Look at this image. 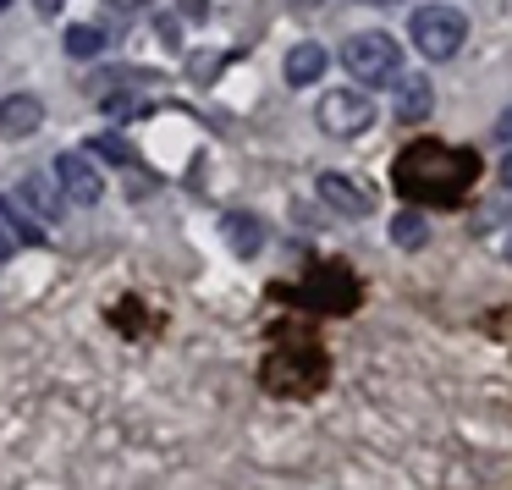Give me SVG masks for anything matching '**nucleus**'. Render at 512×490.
Instances as JSON below:
<instances>
[{
	"label": "nucleus",
	"instance_id": "nucleus-1",
	"mask_svg": "<svg viewBox=\"0 0 512 490\" xmlns=\"http://www.w3.org/2000/svg\"><path fill=\"white\" fill-rule=\"evenodd\" d=\"M342 67L353 83L364 89H391L402 72V45L386 34V28H364V34H347L342 45Z\"/></svg>",
	"mask_w": 512,
	"mask_h": 490
},
{
	"label": "nucleus",
	"instance_id": "nucleus-2",
	"mask_svg": "<svg viewBox=\"0 0 512 490\" xmlns=\"http://www.w3.org/2000/svg\"><path fill=\"white\" fill-rule=\"evenodd\" d=\"M408 39L424 61H452L468 39V17L457 6H446V0H430V6H419L408 17Z\"/></svg>",
	"mask_w": 512,
	"mask_h": 490
},
{
	"label": "nucleus",
	"instance_id": "nucleus-3",
	"mask_svg": "<svg viewBox=\"0 0 512 490\" xmlns=\"http://www.w3.org/2000/svg\"><path fill=\"white\" fill-rule=\"evenodd\" d=\"M314 122H320L325 138H342V144L347 138H364L375 127V100L364 89H331L314 105Z\"/></svg>",
	"mask_w": 512,
	"mask_h": 490
},
{
	"label": "nucleus",
	"instance_id": "nucleus-4",
	"mask_svg": "<svg viewBox=\"0 0 512 490\" xmlns=\"http://www.w3.org/2000/svg\"><path fill=\"white\" fill-rule=\"evenodd\" d=\"M50 177H56V188L67 193L72 204H83V210L105 199V177L94 171V160L83 155V149H61V155L50 160Z\"/></svg>",
	"mask_w": 512,
	"mask_h": 490
},
{
	"label": "nucleus",
	"instance_id": "nucleus-5",
	"mask_svg": "<svg viewBox=\"0 0 512 490\" xmlns=\"http://www.w3.org/2000/svg\"><path fill=\"white\" fill-rule=\"evenodd\" d=\"M6 199H12L28 221H39V226H56L61 215H67V193L56 188V177H50V171H28V177L6 193Z\"/></svg>",
	"mask_w": 512,
	"mask_h": 490
},
{
	"label": "nucleus",
	"instance_id": "nucleus-6",
	"mask_svg": "<svg viewBox=\"0 0 512 490\" xmlns=\"http://www.w3.org/2000/svg\"><path fill=\"white\" fill-rule=\"evenodd\" d=\"M314 193H320V199L331 204L336 215H347V221H364V215H375V193H369L364 182L342 177V171H320V177H314Z\"/></svg>",
	"mask_w": 512,
	"mask_h": 490
},
{
	"label": "nucleus",
	"instance_id": "nucleus-7",
	"mask_svg": "<svg viewBox=\"0 0 512 490\" xmlns=\"http://www.w3.org/2000/svg\"><path fill=\"white\" fill-rule=\"evenodd\" d=\"M45 127V100L39 94H6L0 100V138H34Z\"/></svg>",
	"mask_w": 512,
	"mask_h": 490
},
{
	"label": "nucleus",
	"instance_id": "nucleus-8",
	"mask_svg": "<svg viewBox=\"0 0 512 490\" xmlns=\"http://www.w3.org/2000/svg\"><path fill=\"white\" fill-rule=\"evenodd\" d=\"M397 122H408V127H419V122H430V111H435V83L430 78H419V72H397Z\"/></svg>",
	"mask_w": 512,
	"mask_h": 490
},
{
	"label": "nucleus",
	"instance_id": "nucleus-9",
	"mask_svg": "<svg viewBox=\"0 0 512 490\" xmlns=\"http://www.w3.org/2000/svg\"><path fill=\"white\" fill-rule=\"evenodd\" d=\"M39 243H45V226L28 221L12 199H0V259L17 254V248H39Z\"/></svg>",
	"mask_w": 512,
	"mask_h": 490
},
{
	"label": "nucleus",
	"instance_id": "nucleus-10",
	"mask_svg": "<svg viewBox=\"0 0 512 490\" xmlns=\"http://www.w3.org/2000/svg\"><path fill=\"white\" fill-rule=\"evenodd\" d=\"M325 67H331V56H325V45H314V39H303V45L287 50V61H281V72H287L292 89H309V83L325 78Z\"/></svg>",
	"mask_w": 512,
	"mask_h": 490
},
{
	"label": "nucleus",
	"instance_id": "nucleus-11",
	"mask_svg": "<svg viewBox=\"0 0 512 490\" xmlns=\"http://www.w3.org/2000/svg\"><path fill=\"white\" fill-rule=\"evenodd\" d=\"M221 237H226V248H232L237 259H254L259 248H265V226H259V215H248V210L221 215Z\"/></svg>",
	"mask_w": 512,
	"mask_h": 490
},
{
	"label": "nucleus",
	"instance_id": "nucleus-12",
	"mask_svg": "<svg viewBox=\"0 0 512 490\" xmlns=\"http://www.w3.org/2000/svg\"><path fill=\"white\" fill-rule=\"evenodd\" d=\"M83 155H89V160H105V166H116V171H133V166H138V149L127 144L122 133H94Z\"/></svg>",
	"mask_w": 512,
	"mask_h": 490
},
{
	"label": "nucleus",
	"instance_id": "nucleus-13",
	"mask_svg": "<svg viewBox=\"0 0 512 490\" xmlns=\"http://www.w3.org/2000/svg\"><path fill=\"white\" fill-rule=\"evenodd\" d=\"M105 50H111L105 28H94V23H72V28H67V56L94 61V56H105Z\"/></svg>",
	"mask_w": 512,
	"mask_h": 490
},
{
	"label": "nucleus",
	"instance_id": "nucleus-14",
	"mask_svg": "<svg viewBox=\"0 0 512 490\" xmlns=\"http://www.w3.org/2000/svg\"><path fill=\"white\" fill-rule=\"evenodd\" d=\"M424 237H430V221H424V215H413V210L391 215V243L397 248H424Z\"/></svg>",
	"mask_w": 512,
	"mask_h": 490
},
{
	"label": "nucleus",
	"instance_id": "nucleus-15",
	"mask_svg": "<svg viewBox=\"0 0 512 490\" xmlns=\"http://www.w3.org/2000/svg\"><path fill=\"white\" fill-rule=\"evenodd\" d=\"M149 0H105V17H116V23H127V17H138Z\"/></svg>",
	"mask_w": 512,
	"mask_h": 490
},
{
	"label": "nucleus",
	"instance_id": "nucleus-16",
	"mask_svg": "<svg viewBox=\"0 0 512 490\" xmlns=\"http://www.w3.org/2000/svg\"><path fill=\"white\" fill-rule=\"evenodd\" d=\"M177 12L193 17V23H204V17H210V0H177Z\"/></svg>",
	"mask_w": 512,
	"mask_h": 490
},
{
	"label": "nucleus",
	"instance_id": "nucleus-17",
	"mask_svg": "<svg viewBox=\"0 0 512 490\" xmlns=\"http://www.w3.org/2000/svg\"><path fill=\"white\" fill-rule=\"evenodd\" d=\"M160 39H166V45H171V50H177V45H182V28H177V23H171V17H160Z\"/></svg>",
	"mask_w": 512,
	"mask_h": 490
},
{
	"label": "nucleus",
	"instance_id": "nucleus-18",
	"mask_svg": "<svg viewBox=\"0 0 512 490\" xmlns=\"http://www.w3.org/2000/svg\"><path fill=\"white\" fill-rule=\"evenodd\" d=\"M496 144H512V111L496 116Z\"/></svg>",
	"mask_w": 512,
	"mask_h": 490
},
{
	"label": "nucleus",
	"instance_id": "nucleus-19",
	"mask_svg": "<svg viewBox=\"0 0 512 490\" xmlns=\"http://www.w3.org/2000/svg\"><path fill=\"white\" fill-rule=\"evenodd\" d=\"M61 6H67V0H34V12H39V17H56Z\"/></svg>",
	"mask_w": 512,
	"mask_h": 490
},
{
	"label": "nucleus",
	"instance_id": "nucleus-20",
	"mask_svg": "<svg viewBox=\"0 0 512 490\" xmlns=\"http://www.w3.org/2000/svg\"><path fill=\"white\" fill-rule=\"evenodd\" d=\"M287 6H292V12H320L325 0H287Z\"/></svg>",
	"mask_w": 512,
	"mask_h": 490
},
{
	"label": "nucleus",
	"instance_id": "nucleus-21",
	"mask_svg": "<svg viewBox=\"0 0 512 490\" xmlns=\"http://www.w3.org/2000/svg\"><path fill=\"white\" fill-rule=\"evenodd\" d=\"M358 6H397V0H358Z\"/></svg>",
	"mask_w": 512,
	"mask_h": 490
},
{
	"label": "nucleus",
	"instance_id": "nucleus-22",
	"mask_svg": "<svg viewBox=\"0 0 512 490\" xmlns=\"http://www.w3.org/2000/svg\"><path fill=\"white\" fill-rule=\"evenodd\" d=\"M6 6H12V0H0V12H6Z\"/></svg>",
	"mask_w": 512,
	"mask_h": 490
}]
</instances>
